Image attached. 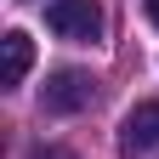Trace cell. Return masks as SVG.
Masks as SVG:
<instances>
[{
  "label": "cell",
  "mask_w": 159,
  "mask_h": 159,
  "mask_svg": "<svg viewBox=\"0 0 159 159\" xmlns=\"http://www.w3.org/2000/svg\"><path fill=\"white\" fill-rule=\"evenodd\" d=\"M91 97H97V80L85 68H57L40 85V108L46 114H80V108H91Z\"/></svg>",
  "instance_id": "cell-1"
},
{
  "label": "cell",
  "mask_w": 159,
  "mask_h": 159,
  "mask_svg": "<svg viewBox=\"0 0 159 159\" xmlns=\"http://www.w3.org/2000/svg\"><path fill=\"white\" fill-rule=\"evenodd\" d=\"M29 159H74V153H68V148H34Z\"/></svg>",
  "instance_id": "cell-5"
},
{
  "label": "cell",
  "mask_w": 159,
  "mask_h": 159,
  "mask_svg": "<svg viewBox=\"0 0 159 159\" xmlns=\"http://www.w3.org/2000/svg\"><path fill=\"white\" fill-rule=\"evenodd\" d=\"M6 85H23L29 80V63H34V46H29V34L23 29H6Z\"/></svg>",
  "instance_id": "cell-4"
},
{
  "label": "cell",
  "mask_w": 159,
  "mask_h": 159,
  "mask_svg": "<svg viewBox=\"0 0 159 159\" xmlns=\"http://www.w3.org/2000/svg\"><path fill=\"white\" fill-rule=\"evenodd\" d=\"M159 148V102H136L125 119H119V153L125 159H142Z\"/></svg>",
  "instance_id": "cell-3"
},
{
  "label": "cell",
  "mask_w": 159,
  "mask_h": 159,
  "mask_svg": "<svg viewBox=\"0 0 159 159\" xmlns=\"http://www.w3.org/2000/svg\"><path fill=\"white\" fill-rule=\"evenodd\" d=\"M46 23L63 34V40H80V46H91V40L102 34V6H97V0H51Z\"/></svg>",
  "instance_id": "cell-2"
},
{
  "label": "cell",
  "mask_w": 159,
  "mask_h": 159,
  "mask_svg": "<svg viewBox=\"0 0 159 159\" xmlns=\"http://www.w3.org/2000/svg\"><path fill=\"white\" fill-rule=\"evenodd\" d=\"M148 23H153V29H159V0H148Z\"/></svg>",
  "instance_id": "cell-6"
}]
</instances>
